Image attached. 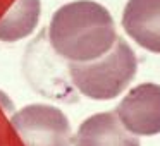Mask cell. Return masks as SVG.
<instances>
[{"label": "cell", "mask_w": 160, "mask_h": 146, "mask_svg": "<svg viewBox=\"0 0 160 146\" xmlns=\"http://www.w3.org/2000/svg\"><path fill=\"white\" fill-rule=\"evenodd\" d=\"M122 28L139 46L160 53V0H128Z\"/></svg>", "instance_id": "cell-5"}, {"label": "cell", "mask_w": 160, "mask_h": 146, "mask_svg": "<svg viewBox=\"0 0 160 146\" xmlns=\"http://www.w3.org/2000/svg\"><path fill=\"white\" fill-rule=\"evenodd\" d=\"M114 114L134 136L160 134V84H138L122 98Z\"/></svg>", "instance_id": "cell-4"}, {"label": "cell", "mask_w": 160, "mask_h": 146, "mask_svg": "<svg viewBox=\"0 0 160 146\" xmlns=\"http://www.w3.org/2000/svg\"><path fill=\"white\" fill-rule=\"evenodd\" d=\"M110 12L93 0H74L53 12L48 24L52 48L69 62H91L117 41Z\"/></svg>", "instance_id": "cell-1"}, {"label": "cell", "mask_w": 160, "mask_h": 146, "mask_svg": "<svg viewBox=\"0 0 160 146\" xmlns=\"http://www.w3.org/2000/svg\"><path fill=\"white\" fill-rule=\"evenodd\" d=\"M138 60L126 40L117 38L108 53L91 62H69V76L81 95L91 100H112L134 79Z\"/></svg>", "instance_id": "cell-2"}, {"label": "cell", "mask_w": 160, "mask_h": 146, "mask_svg": "<svg viewBox=\"0 0 160 146\" xmlns=\"http://www.w3.org/2000/svg\"><path fill=\"white\" fill-rule=\"evenodd\" d=\"M42 14L40 0H16L0 17V41H19L35 31Z\"/></svg>", "instance_id": "cell-7"}, {"label": "cell", "mask_w": 160, "mask_h": 146, "mask_svg": "<svg viewBox=\"0 0 160 146\" xmlns=\"http://www.w3.org/2000/svg\"><path fill=\"white\" fill-rule=\"evenodd\" d=\"M24 146H71L72 131L60 108L45 103L26 105L11 117Z\"/></svg>", "instance_id": "cell-3"}, {"label": "cell", "mask_w": 160, "mask_h": 146, "mask_svg": "<svg viewBox=\"0 0 160 146\" xmlns=\"http://www.w3.org/2000/svg\"><path fill=\"white\" fill-rule=\"evenodd\" d=\"M74 146H139V139L128 132L114 112L88 117L72 138Z\"/></svg>", "instance_id": "cell-6"}]
</instances>
